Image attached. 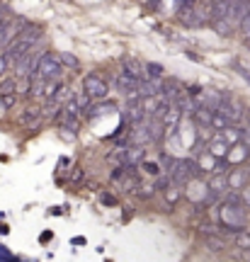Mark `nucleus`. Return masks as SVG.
Instances as JSON below:
<instances>
[{
	"label": "nucleus",
	"mask_w": 250,
	"mask_h": 262,
	"mask_svg": "<svg viewBox=\"0 0 250 262\" xmlns=\"http://www.w3.org/2000/svg\"><path fill=\"white\" fill-rule=\"evenodd\" d=\"M139 83L141 80H136V78H131V75H127V73H119L114 78L117 90L124 95H129V97H139Z\"/></svg>",
	"instance_id": "f8f14e48"
},
{
	"label": "nucleus",
	"mask_w": 250,
	"mask_h": 262,
	"mask_svg": "<svg viewBox=\"0 0 250 262\" xmlns=\"http://www.w3.org/2000/svg\"><path fill=\"white\" fill-rule=\"evenodd\" d=\"M5 5H3V3H0V25H3V22H5Z\"/></svg>",
	"instance_id": "2f4dec72"
},
{
	"label": "nucleus",
	"mask_w": 250,
	"mask_h": 262,
	"mask_svg": "<svg viewBox=\"0 0 250 262\" xmlns=\"http://www.w3.org/2000/svg\"><path fill=\"white\" fill-rule=\"evenodd\" d=\"M219 112L221 114H226L228 117V122L231 124H238L243 122V117H245V110H243V104L233 97V95H228V93H223V97H221V104H219Z\"/></svg>",
	"instance_id": "20e7f679"
},
{
	"label": "nucleus",
	"mask_w": 250,
	"mask_h": 262,
	"mask_svg": "<svg viewBox=\"0 0 250 262\" xmlns=\"http://www.w3.org/2000/svg\"><path fill=\"white\" fill-rule=\"evenodd\" d=\"M146 71H149V78H153V80H163V66L160 63H146Z\"/></svg>",
	"instance_id": "a878e982"
},
{
	"label": "nucleus",
	"mask_w": 250,
	"mask_h": 262,
	"mask_svg": "<svg viewBox=\"0 0 250 262\" xmlns=\"http://www.w3.org/2000/svg\"><path fill=\"white\" fill-rule=\"evenodd\" d=\"M37 78H41V80H58V78H64V66L56 58V54H44V58L37 66Z\"/></svg>",
	"instance_id": "7ed1b4c3"
},
{
	"label": "nucleus",
	"mask_w": 250,
	"mask_h": 262,
	"mask_svg": "<svg viewBox=\"0 0 250 262\" xmlns=\"http://www.w3.org/2000/svg\"><path fill=\"white\" fill-rule=\"evenodd\" d=\"M17 88H19V78H15V75H8V78L0 80V95H15Z\"/></svg>",
	"instance_id": "a211bd4d"
},
{
	"label": "nucleus",
	"mask_w": 250,
	"mask_h": 262,
	"mask_svg": "<svg viewBox=\"0 0 250 262\" xmlns=\"http://www.w3.org/2000/svg\"><path fill=\"white\" fill-rule=\"evenodd\" d=\"M228 126H236V124H231L226 114H221L219 110H216V112H214V119H212V129L214 131H226Z\"/></svg>",
	"instance_id": "aec40b11"
},
{
	"label": "nucleus",
	"mask_w": 250,
	"mask_h": 262,
	"mask_svg": "<svg viewBox=\"0 0 250 262\" xmlns=\"http://www.w3.org/2000/svg\"><path fill=\"white\" fill-rule=\"evenodd\" d=\"M219 221L221 226H226L231 233H238V231H245V224H248V209L243 206L241 192H228L223 196V202L219 204Z\"/></svg>",
	"instance_id": "f257e3e1"
},
{
	"label": "nucleus",
	"mask_w": 250,
	"mask_h": 262,
	"mask_svg": "<svg viewBox=\"0 0 250 262\" xmlns=\"http://www.w3.org/2000/svg\"><path fill=\"white\" fill-rule=\"evenodd\" d=\"M143 3H151V0H143Z\"/></svg>",
	"instance_id": "72a5a7b5"
},
{
	"label": "nucleus",
	"mask_w": 250,
	"mask_h": 262,
	"mask_svg": "<svg viewBox=\"0 0 250 262\" xmlns=\"http://www.w3.org/2000/svg\"><path fill=\"white\" fill-rule=\"evenodd\" d=\"M238 27H241V34H243V39H245V41H248V44H250V12H248V15H245V17L241 19V25H238Z\"/></svg>",
	"instance_id": "c85d7f7f"
},
{
	"label": "nucleus",
	"mask_w": 250,
	"mask_h": 262,
	"mask_svg": "<svg viewBox=\"0 0 250 262\" xmlns=\"http://www.w3.org/2000/svg\"><path fill=\"white\" fill-rule=\"evenodd\" d=\"M160 97H165L170 102H175L182 97V85L177 83L175 78H163V83H160Z\"/></svg>",
	"instance_id": "ddd939ff"
},
{
	"label": "nucleus",
	"mask_w": 250,
	"mask_h": 262,
	"mask_svg": "<svg viewBox=\"0 0 250 262\" xmlns=\"http://www.w3.org/2000/svg\"><path fill=\"white\" fill-rule=\"evenodd\" d=\"M143 163L146 160V150L143 146H134V148H127V165H134V163Z\"/></svg>",
	"instance_id": "6ab92c4d"
},
{
	"label": "nucleus",
	"mask_w": 250,
	"mask_h": 262,
	"mask_svg": "<svg viewBox=\"0 0 250 262\" xmlns=\"http://www.w3.org/2000/svg\"><path fill=\"white\" fill-rule=\"evenodd\" d=\"M226 180H228V189L241 192L250 182V168H245V165H233V168L226 172Z\"/></svg>",
	"instance_id": "0eeeda50"
},
{
	"label": "nucleus",
	"mask_w": 250,
	"mask_h": 262,
	"mask_svg": "<svg viewBox=\"0 0 250 262\" xmlns=\"http://www.w3.org/2000/svg\"><path fill=\"white\" fill-rule=\"evenodd\" d=\"M185 196L192 204H206L209 202V185L202 178H192L185 185Z\"/></svg>",
	"instance_id": "39448f33"
},
{
	"label": "nucleus",
	"mask_w": 250,
	"mask_h": 262,
	"mask_svg": "<svg viewBox=\"0 0 250 262\" xmlns=\"http://www.w3.org/2000/svg\"><path fill=\"white\" fill-rule=\"evenodd\" d=\"M12 68H15V63H12V58L5 54V49L0 51V80L3 78H8V73H12Z\"/></svg>",
	"instance_id": "4be33fe9"
},
{
	"label": "nucleus",
	"mask_w": 250,
	"mask_h": 262,
	"mask_svg": "<svg viewBox=\"0 0 250 262\" xmlns=\"http://www.w3.org/2000/svg\"><path fill=\"white\" fill-rule=\"evenodd\" d=\"M160 194L165 196L168 206H173V204H177V199H182V196H185V187H180V185H170V187L163 189Z\"/></svg>",
	"instance_id": "f3484780"
},
{
	"label": "nucleus",
	"mask_w": 250,
	"mask_h": 262,
	"mask_svg": "<svg viewBox=\"0 0 250 262\" xmlns=\"http://www.w3.org/2000/svg\"><path fill=\"white\" fill-rule=\"evenodd\" d=\"M214 112H216V110H209V107H204V104H197L195 114H192L190 119H192V122H195L199 129H212ZM212 131H214V129H212Z\"/></svg>",
	"instance_id": "4468645a"
},
{
	"label": "nucleus",
	"mask_w": 250,
	"mask_h": 262,
	"mask_svg": "<svg viewBox=\"0 0 250 262\" xmlns=\"http://www.w3.org/2000/svg\"><path fill=\"white\" fill-rule=\"evenodd\" d=\"M226 160H228V165H245L250 160V146H245L243 141H238V143H233L231 148H228V156H226Z\"/></svg>",
	"instance_id": "9b49d317"
},
{
	"label": "nucleus",
	"mask_w": 250,
	"mask_h": 262,
	"mask_svg": "<svg viewBox=\"0 0 250 262\" xmlns=\"http://www.w3.org/2000/svg\"><path fill=\"white\" fill-rule=\"evenodd\" d=\"M121 73L131 75V78H136V80H149L146 63H141L139 58H131V56H127L124 61H121Z\"/></svg>",
	"instance_id": "9d476101"
},
{
	"label": "nucleus",
	"mask_w": 250,
	"mask_h": 262,
	"mask_svg": "<svg viewBox=\"0 0 250 262\" xmlns=\"http://www.w3.org/2000/svg\"><path fill=\"white\" fill-rule=\"evenodd\" d=\"M228 148H231V143L223 139L219 131H214L212 139L206 141V153L214 156V158H226V156H228Z\"/></svg>",
	"instance_id": "1a4fd4ad"
},
{
	"label": "nucleus",
	"mask_w": 250,
	"mask_h": 262,
	"mask_svg": "<svg viewBox=\"0 0 250 262\" xmlns=\"http://www.w3.org/2000/svg\"><path fill=\"white\" fill-rule=\"evenodd\" d=\"M204 243H206L209 250H216V253H221V250L228 248V241H226L223 235H219V233H209L206 238H204Z\"/></svg>",
	"instance_id": "dca6fc26"
},
{
	"label": "nucleus",
	"mask_w": 250,
	"mask_h": 262,
	"mask_svg": "<svg viewBox=\"0 0 250 262\" xmlns=\"http://www.w3.org/2000/svg\"><path fill=\"white\" fill-rule=\"evenodd\" d=\"M78 114H71V112H66V110H61L58 112V117H56V124H58V129H64V131H78Z\"/></svg>",
	"instance_id": "2eb2a0df"
},
{
	"label": "nucleus",
	"mask_w": 250,
	"mask_h": 262,
	"mask_svg": "<svg viewBox=\"0 0 250 262\" xmlns=\"http://www.w3.org/2000/svg\"><path fill=\"white\" fill-rule=\"evenodd\" d=\"M0 104H3V110H12V107L17 104V93L15 95H0Z\"/></svg>",
	"instance_id": "cd10ccee"
},
{
	"label": "nucleus",
	"mask_w": 250,
	"mask_h": 262,
	"mask_svg": "<svg viewBox=\"0 0 250 262\" xmlns=\"http://www.w3.org/2000/svg\"><path fill=\"white\" fill-rule=\"evenodd\" d=\"M25 25L27 22H22V19H5L0 25V49H8L19 37V32L25 29Z\"/></svg>",
	"instance_id": "423d86ee"
},
{
	"label": "nucleus",
	"mask_w": 250,
	"mask_h": 262,
	"mask_svg": "<svg viewBox=\"0 0 250 262\" xmlns=\"http://www.w3.org/2000/svg\"><path fill=\"white\" fill-rule=\"evenodd\" d=\"M141 170L146 172V175H151V178H160L165 170H163V165L160 163H153V160H143L141 163Z\"/></svg>",
	"instance_id": "412c9836"
},
{
	"label": "nucleus",
	"mask_w": 250,
	"mask_h": 262,
	"mask_svg": "<svg viewBox=\"0 0 250 262\" xmlns=\"http://www.w3.org/2000/svg\"><path fill=\"white\" fill-rule=\"evenodd\" d=\"M233 245L241 248V250H250V233L248 231H238V233H231Z\"/></svg>",
	"instance_id": "5701e85b"
},
{
	"label": "nucleus",
	"mask_w": 250,
	"mask_h": 262,
	"mask_svg": "<svg viewBox=\"0 0 250 262\" xmlns=\"http://www.w3.org/2000/svg\"><path fill=\"white\" fill-rule=\"evenodd\" d=\"M83 93H88L90 100H107L110 95V83L100 78L97 73H88L83 78Z\"/></svg>",
	"instance_id": "f03ea898"
},
{
	"label": "nucleus",
	"mask_w": 250,
	"mask_h": 262,
	"mask_svg": "<svg viewBox=\"0 0 250 262\" xmlns=\"http://www.w3.org/2000/svg\"><path fill=\"white\" fill-rule=\"evenodd\" d=\"M17 122L25 126V129H39L41 122H44V107H27L22 110V114L17 117Z\"/></svg>",
	"instance_id": "6e6552de"
},
{
	"label": "nucleus",
	"mask_w": 250,
	"mask_h": 262,
	"mask_svg": "<svg viewBox=\"0 0 250 262\" xmlns=\"http://www.w3.org/2000/svg\"><path fill=\"white\" fill-rule=\"evenodd\" d=\"M102 104H97V107H93L90 110V117H97V114H107V112H112L114 110V104L112 102H105V100H100Z\"/></svg>",
	"instance_id": "bb28decb"
},
{
	"label": "nucleus",
	"mask_w": 250,
	"mask_h": 262,
	"mask_svg": "<svg viewBox=\"0 0 250 262\" xmlns=\"http://www.w3.org/2000/svg\"><path fill=\"white\" fill-rule=\"evenodd\" d=\"M56 58L61 61V66H68V68H78L80 61L73 56V54H68V51H61V54H56Z\"/></svg>",
	"instance_id": "393cba45"
},
{
	"label": "nucleus",
	"mask_w": 250,
	"mask_h": 262,
	"mask_svg": "<svg viewBox=\"0 0 250 262\" xmlns=\"http://www.w3.org/2000/svg\"><path fill=\"white\" fill-rule=\"evenodd\" d=\"M134 192H136V196H139V199H151L158 189H156V185H143V182H139V187L134 189Z\"/></svg>",
	"instance_id": "b1692460"
},
{
	"label": "nucleus",
	"mask_w": 250,
	"mask_h": 262,
	"mask_svg": "<svg viewBox=\"0 0 250 262\" xmlns=\"http://www.w3.org/2000/svg\"><path fill=\"white\" fill-rule=\"evenodd\" d=\"M197 5V0H175V8L182 12V10H190V8H195Z\"/></svg>",
	"instance_id": "7c9ffc66"
},
{
	"label": "nucleus",
	"mask_w": 250,
	"mask_h": 262,
	"mask_svg": "<svg viewBox=\"0 0 250 262\" xmlns=\"http://www.w3.org/2000/svg\"><path fill=\"white\" fill-rule=\"evenodd\" d=\"M243 119H245V126H250V110H245V117H243Z\"/></svg>",
	"instance_id": "473e14b6"
},
{
	"label": "nucleus",
	"mask_w": 250,
	"mask_h": 262,
	"mask_svg": "<svg viewBox=\"0 0 250 262\" xmlns=\"http://www.w3.org/2000/svg\"><path fill=\"white\" fill-rule=\"evenodd\" d=\"M75 102L80 104V110H90V102H93V100H90V97H88V93H75Z\"/></svg>",
	"instance_id": "c756f323"
}]
</instances>
